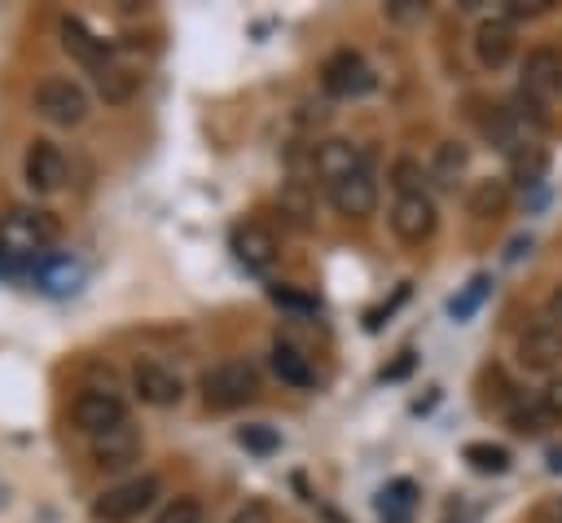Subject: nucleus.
Returning <instances> with one entry per match:
<instances>
[{
  "mask_svg": "<svg viewBox=\"0 0 562 523\" xmlns=\"http://www.w3.org/2000/svg\"><path fill=\"white\" fill-rule=\"evenodd\" d=\"M22 176H26V185H31L35 193H57V189L66 185V154H61V145L48 141V136H35V141L26 145Z\"/></svg>",
  "mask_w": 562,
  "mask_h": 523,
  "instance_id": "obj_8",
  "label": "nucleus"
},
{
  "mask_svg": "<svg viewBox=\"0 0 562 523\" xmlns=\"http://www.w3.org/2000/svg\"><path fill=\"white\" fill-rule=\"evenodd\" d=\"M140 70L136 66H127V62H105V66H97L92 70V84H97V97L105 101V105H127L132 97H136V88H140Z\"/></svg>",
  "mask_w": 562,
  "mask_h": 523,
  "instance_id": "obj_15",
  "label": "nucleus"
},
{
  "mask_svg": "<svg viewBox=\"0 0 562 523\" xmlns=\"http://www.w3.org/2000/svg\"><path fill=\"white\" fill-rule=\"evenodd\" d=\"M321 519H325V523H347V519H342V514H338V510H329V505H325V510H321Z\"/></svg>",
  "mask_w": 562,
  "mask_h": 523,
  "instance_id": "obj_32",
  "label": "nucleus"
},
{
  "mask_svg": "<svg viewBox=\"0 0 562 523\" xmlns=\"http://www.w3.org/2000/svg\"><path fill=\"white\" fill-rule=\"evenodd\" d=\"M272 374L285 382V387H299V391H307L312 387V365H307V356L294 347V343H272Z\"/></svg>",
  "mask_w": 562,
  "mask_h": 523,
  "instance_id": "obj_19",
  "label": "nucleus"
},
{
  "mask_svg": "<svg viewBox=\"0 0 562 523\" xmlns=\"http://www.w3.org/2000/svg\"><path fill=\"white\" fill-rule=\"evenodd\" d=\"M228 523H277V514H272V505H268V501H259V497H255V501H246Z\"/></svg>",
  "mask_w": 562,
  "mask_h": 523,
  "instance_id": "obj_27",
  "label": "nucleus"
},
{
  "mask_svg": "<svg viewBox=\"0 0 562 523\" xmlns=\"http://www.w3.org/2000/svg\"><path fill=\"white\" fill-rule=\"evenodd\" d=\"M70 418H75V426H79V431L97 435V431H105V426L127 422V404H123L114 391H97V387H88V391H79V396H75Z\"/></svg>",
  "mask_w": 562,
  "mask_h": 523,
  "instance_id": "obj_11",
  "label": "nucleus"
},
{
  "mask_svg": "<svg viewBox=\"0 0 562 523\" xmlns=\"http://www.w3.org/2000/svg\"><path fill=\"white\" fill-rule=\"evenodd\" d=\"M549 4H553V0H514V4H509V22H514V18H536V13H544Z\"/></svg>",
  "mask_w": 562,
  "mask_h": 523,
  "instance_id": "obj_29",
  "label": "nucleus"
},
{
  "mask_svg": "<svg viewBox=\"0 0 562 523\" xmlns=\"http://www.w3.org/2000/svg\"><path fill=\"white\" fill-rule=\"evenodd\" d=\"M518 48V26L509 18H483L474 31V57L483 70H501Z\"/></svg>",
  "mask_w": 562,
  "mask_h": 523,
  "instance_id": "obj_12",
  "label": "nucleus"
},
{
  "mask_svg": "<svg viewBox=\"0 0 562 523\" xmlns=\"http://www.w3.org/2000/svg\"><path fill=\"white\" fill-rule=\"evenodd\" d=\"M132 391H136V400L149 404V409H171V404L184 400L180 374H176L171 365H162V360H136V365H132Z\"/></svg>",
  "mask_w": 562,
  "mask_h": 523,
  "instance_id": "obj_6",
  "label": "nucleus"
},
{
  "mask_svg": "<svg viewBox=\"0 0 562 523\" xmlns=\"http://www.w3.org/2000/svg\"><path fill=\"white\" fill-rule=\"evenodd\" d=\"M422 180H426V171H422V163H417L413 154H400V158L391 163V189H395V198H400V193H426Z\"/></svg>",
  "mask_w": 562,
  "mask_h": 523,
  "instance_id": "obj_22",
  "label": "nucleus"
},
{
  "mask_svg": "<svg viewBox=\"0 0 562 523\" xmlns=\"http://www.w3.org/2000/svg\"><path fill=\"white\" fill-rule=\"evenodd\" d=\"M509 171H514V180L518 185H540L544 180V171H549V149L544 145H522L514 158H509Z\"/></svg>",
  "mask_w": 562,
  "mask_h": 523,
  "instance_id": "obj_21",
  "label": "nucleus"
},
{
  "mask_svg": "<svg viewBox=\"0 0 562 523\" xmlns=\"http://www.w3.org/2000/svg\"><path fill=\"white\" fill-rule=\"evenodd\" d=\"M544 321H553V325L562 330V286L549 290V299H544Z\"/></svg>",
  "mask_w": 562,
  "mask_h": 523,
  "instance_id": "obj_30",
  "label": "nucleus"
},
{
  "mask_svg": "<svg viewBox=\"0 0 562 523\" xmlns=\"http://www.w3.org/2000/svg\"><path fill=\"white\" fill-rule=\"evenodd\" d=\"M461 171H465V145L461 141H439L435 145V158H430V180L443 185V189H452Z\"/></svg>",
  "mask_w": 562,
  "mask_h": 523,
  "instance_id": "obj_20",
  "label": "nucleus"
},
{
  "mask_svg": "<svg viewBox=\"0 0 562 523\" xmlns=\"http://www.w3.org/2000/svg\"><path fill=\"white\" fill-rule=\"evenodd\" d=\"M413 497H417V488H413V479H395L386 492H382V514L391 519V523H408V510H413Z\"/></svg>",
  "mask_w": 562,
  "mask_h": 523,
  "instance_id": "obj_23",
  "label": "nucleus"
},
{
  "mask_svg": "<svg viewBox=\"0 0 562 523\" xmlns=\"http://www.w3.org/2000/svg\"><path fill=\"white\" fill-rule=\"evenodd\" d=\"M154 523H202V501L198 497H176L158 510Z\"/></svg>",
  "mask_w": 562,
  "mask_h": 523,
  "instance_id": "obj_25",
  "label": "nucleus"
},
{
  "mask_svg": "<svg viewBox=\"0 0 562 523\" xmlns=\"http://www.w3.org/2000/svg\"><path fill=\"white\" fill-rule=\"evenodd\" d=\"M386 220H391V233H395L400 242H408V246L430 242L435 229H439V211H435L430 193H400V198L391 202Z\"/></svg>",
  "mask_w": 562,
  "mask_h": 523,
  "instance_id": "obj_5",
  "label": "nucleus"
},
{
  "mask_svg": "<svg viewBox=\"0 0 562 523\" xmlns=\"http://www.w3.org/2000/svg\"><path fill=\"white\" fill-rule=\"evenodd\" d=\"M158 497H162V479H158V475H132V479L110 483L105 492H97L92 519H101V523H132V519H140Z\"/></svg>",
  "mask_w": 562,
  "mask_h": 523,
  "instance_id": "obj_1",
  "label": "nucleus"
},
{
  "mask_svg": "<svg viewBox=\"0 0 562 523\" xmlns=\"http://www.w3.org/2000/svg\"><path fill=\"white\" fill-rule=\"evenodd\" d=\"M518 360L531 369H553L562 365V330L553 321H536L518 334Z\"/></svg>",
  "mask_w": 562,
  "mask_h": 523,
  "instance_id": "obj_14",
  "label": "nucleus"
},
{
  "mask_svg": "<svg viewBox=\"0 0 562 523\" xmlns=\"http://www.w3.org/2000/svg\"><path fill=\"white\" fill-rule=\"evenodd\" d=\"M35 114L53 127H79L88 119V92L66 75H48L35 88Z\"/></svg>",
  "mask_w": 562,
  "mask_h": 523,
  "instance_id": "obj_3",
  "label": "nucleus"
},
{
  "mask_svg": "<svg viewBox=\"0 0 562 523\" xmlns=\"http://www.w3.org/2000/svg\"><path fill=\"white\" fill-rule=\"evenodd\" d=\"M544 418H553V422H562V378H553L544 391H540V404H536Z\"/></svg>",
  "mask_w": 562,
  "mask_h": 523,
  "instance_id": "obj_28",
  "label": "nucleus"
},
{
  "mask_svg": "<svg viewBox=\"0 0 562 523\" xmlns=\"http://www.w3.org/2000/svg\"><path fill=\"white\" fill-rule=\"evenodd\" d=\"M140 444H145V439H140V426H132V418L119 422V426H105V431L88 435V453H92V461H97L101 470L132 466L136 453H140Z\"/></svg>",
  "mask_w": 562,
  "mask_h": 523,
  "instance_id": "obj_9",
  "label": "nucleus"
},
{
  "mask_svg": "<svg viewBox=\"0 0 562 523\" xmlns=\"http://www.w3.org/2000/svg\"><path fill=\"white\" fill-rule=\"evenodd\" d=\"M487 290H492V281H487V277H474V281L465 286V294H461V299H452V316H457V321H465V316L487 299Z\"/></svg>",
  "mask_w": 562,
  "mask_h": 523,
  "instance_id": "obj_26",
  "label": "nucleus"
},
{
  "mask_svg": "<svg viewBox=\"0 0 562 523\" xmlns=\"http://www.w3.org/2000/svg\"><path fill=\"white\" fill-rule=\"evenodd\" d=\"M61 48H66L75 62H83L88 70H97V66L110 62V44H105L101 35H92L79 18H61Z\"/></svg>",
  "mask_w": 562,
  "mask_h": 523,
  "instance_id": "obj_16",
  "label": "nucleus"
},
{
  "mask_svg": "<svg viewBox=\"0 0 562 523\" xmlns=\"http://www.w3.org/2000/svg\"><path fill=\"white\" fill-rule=\"evenodd\" d=\"M241 444H250V448H272L277 435H272V431H255V426H246V431H241Z\"/></svg>",
  "mask_w": 562,
  "mask_h": 523,
  "instance_id": "obj_31",
  "label": "nucleus"
},
{
  "mask_svg": "<svg viewBox=\"0 0 562 523\" xmlns=\"http://www.w3.org/2000/svg\"><path fill=\"white\" fill-rule=\"evenodd\" d=\"M329 207H334L338 215H347V220L373 215V211H378V180H373V171L360 167V171L334 180V185H329Z\"/></svg>",
  "mask_w": 562,
  "mask_h": 523,
  "instance_id": "obj_10",
  "label": "nucleus"
},
{
  "mask_svg": "<svg viewBox=\"0 0 562 523\" xmlns=\"http://www.w3.org/2000/svg\"><path fill=\"white\" fill-rule=\"evenodd\" d=\"M259 396V374L246 360H220L202 374V400L211 409H237Z\"/></svg>",
  "mask_w": 562,
  "mask_h": 523,
  "instance_id": "obj_2",
  "label": "nucleus"
},
{
  "mask_svg": "<svg viewBox=\"0 0 562 523\" xmlns=\"http://www.w3.org/2000/svg\"><path fill=\"white\" fill-rule=\"evenodd\" d=\"M321 84H325L329 97H360V92L373 88V70H369V62L356 48H338V53L325 57Z\"/></svg>",
  "mask_w": 562,
  "mask_h": 523,
  "instance_id": "obj_7",
  "label": "nucleus"
},
{
  "mask_svg": "<svg viewBox=\"0 0 562 523\" xmlns=\"http://www.w3.org/2000/svg\"><path fill=\"white\" fill-rule=\"evenodd\" d=\"M443 523H452V519H443Z\"/></svg>",
  "mask_w": 562,
  "mask_h": 523,
  "instance_id": "obj_33",
  "label": "nucleus"
},
{
  "mask_svg": "<svg viewBox=\"0 0 562 523\" xmlns=\"http://www.w3.org/2000/svg\"><path fill=\"white\" fill-rule=\"evenodd\" d=\"M505 207H509V185L496 180V176L474 180L470 193H465V211H470L474 220H496V215H505Z\"/></svg>",
  "mask_w": 562,
  "mask_h": 523,
  "instance_id": "obj_17",
  "label": "nucleus"
},
{
  "mask_svg": "<svg viewBox=\"0 0 562 523\" xmlns=\"http://www.w3.org/2000/svg\"><path fill=\"white\" fill-rule=\"evenodd\" d=\"M360 167H369L364 149L351 145V141H342V136L321 141V145L312 149V171H316L325 185H334V180H342V176H351V171H360Z\"/></svg>",
  "mask_w": 562,
  "mask_h": 523,
  "instance_id": "obj_13",
  "label": "nucleus"
},
{
  "mask_svg": "<svg viewBox=\"0 0 562 523\" xmlns=\"http://www.w3.org/2000/svg\"><path fill=\"white\" fill-rule=\"evenodd\" d=\"M518 97H527V101L540 105V110L562 97V53H558V48H531V53L522 57Z\"/></svg>",
  "mask_w": 562,
  "mask_h": 523,
  "instance_id": "obj_4",
  "label": "nucleus"
},
{
  "mask_svg": "<svg viewBox=\"0 0 562 523\" xmlns=\"http://www.w3.org/2000/svg\"><path fill=\"white\" fill-rule=\"evenodd\" d=\"M233 246H237L241 264L255 268V272H263V268L277 259V237H272L263 224H241L237 237H233Z\"/></svg>",
  "mask_w": 562,
  "mask_h": 523,
  "instance_id": "obj_18",
  "label": "nucleus"
},
{
  "mask_svg": "<svg viewBox=\"0 0 562 523\" xmlns=\"http://www.w3.org/2000/svg\"><path fill=\"white\" fill-rule=\"evenodd\" d=\"M465 461L483 475H505L509 470V453L501 444H465Z\"/></svg>",
  "mask_w": 562,
  "mask_h": 523,
  "instance_id": "obj_24",
  "label": "nucleus"
}]
</instances>
